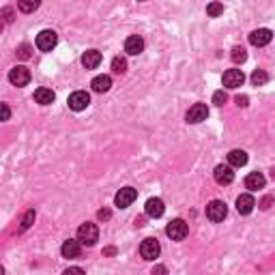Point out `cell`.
<instances>
[{
	"instance_id": "cell-1",
	"label": "cell",
	"mask_w": 275,
	"mask_h": 275,
	"mask_svg": "<svg viewBox=\"0 0 275 275\" xmlns=\"http://www.w3.org/2000/svg\"><path fill=\"white\" fill-rule=\"evenodd\" d=\"M78 239H80V243H82V245L93 247L97 241H99V228H97L95 224L86 222V224H82L78 228Z\"/></svg>"
},
{
	"instance_id": "cell-2",
	"label": "cell",
	"mask_w": 275,
	"mask_h": 275,
	"mask_svg": "<svg viewBox=\"0 0 275 275\" xmlns=\"http://www.w3.org/2000/svg\"><path fill=\"white\" fill-rule=\"evenodd\" d=\"M166 234H168L172 241H183L190 234V226L183 222V219H172L168 224V228H166Z\"/></svg>"
},
{
	"instance_id": "cell-3",
	"label": "cell",
	"mask_w": 275,
	"mask_h": 275,
	"mask_svg": "<svg viewBox=\"0 0 275 275\" xmlns=\"http://www.w3.org/2000/svg\"><path fill=\"white\" fill-rule=\"evenodd\" d=\"M56 43H58V35L54 30H41L37 35V47L41 52H52L56 47Z\"/></svg>"
},
{
	"instance_id": "cell-4",
	"label": "cell",
	"mask_w": 275,
	"mask_h": 275,
	"mask_svg": "<svg viewBox=\"0 0 275 275\" xmlns=\"http://www.w3.org/2000/svg\"><path fill=\"white\" fill-rule=\"evenodd\" d=\"M9 82L13 86H18V88H21V86H26L30 82V71L28 67H24V64H18V67H13L9 71Z\"/></svg>"
},
{
	"instance_id": "cell-5",
	"label": "cell",
	"mask_w": 275,
	"mask_h": 275,
	"mask_svg": "<svg viewBox=\"0 0 275 275\" xmlns=\"http://www.w3.org/2000/svg\"><path fill=\"white\" fill-rule=\"evenodd\" d=\"M69 107H71L73 112H82V110H86L88 107V104H90V95L86 93V90H75V93H71L69 95Z\"/></svg>"
},
{
	"instance_id": "cell-6",
	"label": "cell",
	"mask_w": 275,
	"mask_h": 275,
	"mask_svg": "<svg viewBox=\"0 0 275 275\" xmlns=\"http://www.w3.org/2000/svg\"><path fill=\"white\" fill-rule=\"evenodd\" d=\"M226 215H228V207H226V202L213 200V202L207 204V217L211 219V222H224Z\"/></svg>"
},
{
	"instance_id": "cell-7",
	"label": "cell",
	"mask_w": 275,
	"mask_h": 275,
	"mask_svg": "<svg viewBox=\"0 0 275 275\" xmlns=\"http://www.w3.org/2000/svg\"><path fill=\"white\" fill-rule=\"evenodd\" d=\"M161 247H159V241L157 239H144L142 245H140V254H142L144 260H155L159 256Z\"/></svg>"
},
{
	"instance_id": "cell-8",
	"label": "cell",
	"mask_w": 275,
	"mask_h": 275,
	"mask_svg": "<svg viewBox=\"0 0 275 275\" xmlns=\"http://www.w3.org/2000/svg\"><path fill=\"white\" fill-rule=\"evenodd\" d=\"M222 82L226 88H239V86H243V82H245V75L241 69H228V71L224 73Z\"/></svg>"
},
{
	"instance_id": "cell-9",
	"label": "cell",
	"mask_w": 275,
	"mask_h": 275,
	"mask_svg": "<svg viewBox=\"0 0 275 275\" xmlns=\"http://www.w3.org/2000/svg\"><path fill=\"white\" fill-rule=\"evenodd\" d=\"M207 116H209V107H207V104H193V106L190 107V112H187V123L196 125V123L207 121Z\"/></svg>"
},
{
	"instance_id": "cell-10",
	"label": "cell",
	"mask_w": 275,
	"mask_h": 275,
	"mask_svg": "<svg viewBox=\"0 0 275 275\" xmlns=\"http://www.w3.org/2000/svg\"><path fill=\"white\" fill-rule=\"evenodd\" d=\"M138 198V191L133 190V187H123L121 191L116 193V198H114V204L118 209H127L129 204H131L133 200Z\"/></svg>"
},
{
	"instance_id": "cell-11",
	"label": "cell",
	"mask_w": 275,
	"mask_h": 275,
	"mask_svg": "<svg viewBox=\"0 0 275 275\" xmlns=\"http://www.w3.org/2000/svg\"><path fill=\"white\" fill-rule=\"evenodd\" d=\"M213 176H215V181H217V185H230V183L234 181V172H233V166H224V164H219L217 168H215L213 172Z\"/></svg>"
},
{
	"instance_id": "cell-12",
	"label": "cell",
	"mask_w": 275,
	"mask_h": 275,
	"mask_svg": "<svg viewBox=\"0 0 275 275\" xmlns=\"http://www.w3.org/2000/svg\"><path fill=\"white\" fill-rule=\"evenodd\" d=\"M271 39H273V32L269 28H258V30H254L250 35V43L254 47H265V45L271 43Z\"/></svg>"
},
{
	"instance_id": "cell-13",
	"label": "cell",
	"mask_w": 275,
	"mask_h": 275,
	"mask_svg": "<svg viewBox=\"0 0 275 275\" xmlns=\"http://www.w3.org/2000/svg\"><path fill=\"white\" fill-rule=\"evenodd\" d=\"M144 211H147V215H148V217H153V219L161 217L164 211H166L164 200H161V198H148L147 204H144Z\"/></svg>"
},
{
	"instance_id": "cell-14",
	"label": "cell",
	"mask_w": 275,
	"mask_h": 275,
	"mask_svg": "<svg viewBox=\"0 0 275 275\" xmlns=\"http://www.w3.org/2000/svg\"><path fill=\"white\" fill-rule=\"evenodd\" d=\"M125 52L129 56H138V54L144 52V39L140 35H131L125 39Z\"/></svg>"
},
{
	"instance_id": "cell-15",
	"label": "cell",
	"mask_w": 275,
	"mask_h": 275,
	"mask_svg": "<svg viewBox=\"0 0 275 275\" xmlns=\"http://www.w3.org/2000/svg\"><path fill=\"white\" fill-rule=\"evenodd\" d=\"M80 252H82V243H80V239L78 241H75V239H67L63 243V247H61L63 258H78Z\"/></svg>"
},
{
	"instance_id": "cell-16",
	"label": "cell",
	"mask_w": 275,
	"mask_h": 275,
	"mask_svg": "<svg viewBox=\"0 0 275 275\" xmlns=\"http://www.w3.org/2000/svg\"><path fill=\"white\" fill-rule=\"evenodd\" d=\"M256 207V200L252 193H243V196L236 198V211H239L241 215H250L252 211H254Z\"/></svg>"
},
{
	"instance_id": "cell-17",
	"label": "cell",
	"mask_w": 275,
	"mask_h": 275,
	"mask_svg": "<svg viewBox=\"0 0 275 275\" xmlns=\"http://www.w3.org/2000/svg\"><path fill=\"white\" fill-rule=\"evenodd\" d=\"M265 183H267V179L260 174V172H250V174L245 176V187H247L250 191L262 190V187H265Z\"/></svg>"
},
{
	"instance_id": "cell-18",
	"label": "cell",
	"mask_w": 275,
	"mask_h": 275,
	"mask_svg": "<svg viewBox=\"0 0 275 275\" xmlns=\"http://www.w3.org/2000/svg\"><path fill=\"white\" fill-rule=\"evenodd\" d=\"M54 99H56V95H54L52 88H45V86H41V88L35 90V101L41 106H50L54 104Z\"/></svg>"
},
{
	"instance_id": "cell-19",
	"label": "cell",
	"mask_w": 275,
	"mask_h": 275,
	"mask_svg": "<svg viewBox=\"0 0 275 275\" xmlns=\"http://www.w3.org/2000/svg\"><path fill=\"white\" fill-rule=\"evenodd\" d=\"M82 64H84L86 69H97V67L101 64V52H99V50H88V52H84Z\"/></svg>"
},
{
	"instance_id": "cell-20",
	"label": "cell",
	"mask_w": 275,
	"mask_h": 275,
	"mask_svg": "<svg viewBox=\"0 0 275 275\" xmlns=\"http://www.w3.org/2000/svg\"><path fill=\"white\" fill-rule=\"evenodd\" d=\"M90 86H93L95 93H107L112 88V78L110 75H97V78H93Z\"/></svg>"
},
{
	"instance_id": "cell-21",
	"label": "cell",
	"mask_w": 275,
	"mask_h": 275,
	"mask_svg": "<svg viewBox=\"0 0 275 275\" xmlns=\"http://www.w3.org/2000/svg\"><path fill=\"white\" fill-rule=\"evenodd\" d=\"M228 164L233 166V168H241V166H245L247 164V153L245 150H239V148L230 150L228 153Z\"/></svg>"
},
{
	"instance_id": "cell-22",
	"label": "cell",
	"mask_w": 275,
	"mask_h": 275,
	"mask_svg": "<svg viewBox=\"0 0 275 275\" xmlns=\"http://www.w3.org/2000/svg\"><path fill=\"white\" fill-rule=\"evenodd\" d=\"M41 0H18V9L21 13H35L37 9H39Z\"/></svg>"
},
{
	"instance_id": "cell-23",
	"label": "cell",
	"mask_w": 275,
	"mask_h": 275,
	"mask_svg": "<svg viewBox=\"0 0 275 275\" xmlns=\"http://www.w3.org/2000/svg\"><path fill=\"white\" fill-rule=\"evenodd\" d=\"M269 82V73L265 69H256L254 73H252V84L254 86H265Z\"/></svg>"
},
{
	"instance_id": "cell-24",
	"label": "cell",
	"mask_w": 275,
	"mask_h": 275,
	"mask_svg": "<svg viewBox=\"0 0 275 275\" xmlns=\"http://www.w3.org/2000/svg\"><path fill=\"white\" fill-rule=\"evenodd\" d=\"M222 13H224V4L222 2H217V0H215V2L207 4V15H209V18H219Z\"/></svg>"
},
{
	"instance_id": "cell-25",
	"label": "cell",
	"mask_w": 275,
	"mask_h": 275,
	"mask_svg": "<svg viewBox=\"0 0 275 275\" xmlns=\"http://www.w3.org/2000/svg\"><path fill=\"white\" fill-rule=\"evenodd\" d=\"M230 58H233V63H236V64H241V63H245L247 61V52L243 50V47H233V54H230Z\"/></svg>"
},
{
	"instance_id": "cell-26",
	"label": "cell",
	"mask_w": 275,
	"mask_h": 275,
	"mask_svg": "<svg viewBox=\"0 0 275 275\" xmlns=\"http://www.w3.org/2000/svg\"><path fill=\"white\" fill-rule=\"evenodd\" d=\"M112 71L114 73H125L127 71V61L123 56H116L114 61H112Z\"/></svg>"
},
{
	"instance_id": "cell-27",
	"label": "cell",
	"mask_w": 275,
	"mask_h": 275,
	"mask_svg": "<svg viewBox=\"0 0 275 275\" xmlns=\"http://www.w3.org/2000/svg\"><path fill=\"white\" fill-rule=\"evenodd\" d=\"M18 56L21 58V61H28V58L32 56V47L28 45V43H21V45L18 47Z\"/></svg>"
},
{
	"instance_id": "cell-28",
	"label": "cell",
	"mask_w": 275,
	"mask_h": 275,
	"mask_svg": "<svg viewBox=\"0 0 275 275\" xmlns=\"http://www.w3.org/2000/svg\"><path fill=\"white\" fill-rule=\"evenodd\" d=\"M32 222H35V211H26V215H24V219H21V230H28L30 226H32Z\"/></svg>"
},
{
	"instance_id": "cell-29",
	"label": "cell",
	"mask_w": 275,
	"mask_h": 275,
	"mask_svg": "<svg viewBox=\"0 0 275 275\" xmlns=\"http://www.w3.org/2000/svg\"><path fill=\"white\" fill-rule=\"evenodd\" d=\"M226 101H228V95H226L224 90H217V93H213V104H215V106H224Z\"/></svg>"
},
{
	"instance_id": "cell-30",
	"label": "cell",
	"mask_w": 275,
	"mask_h": 275,
	"mask_svg": "<svg viewBox=\"0 0 275 275\" xmlns=\"http://www.w3.org/2000/svg\"><path fill=\"white\" fill-rule=\"evenodd\" d=\"M2 15H4V21H7V24H9V21H13V11H11V7H4Z\"/></svg>"
},
{
	"instance_id": "cell-31",
	"label": "cell",
	"mask_w": 275,
	"mask_h": 275,
	"mask_svg": "<svg viewBox=\"0 0 275 275\" xmlns=\"http://www.w3.org/2000/svg\"><path fill=\"white\" fill-rule=\"evenodd\" d=\"M271 202H273V198H271V196H265V198L260 200V204H258V207H260V209H269V207H271Z\"/></svg>"
},
{
	"instance_id": "cell-32",
	"label": "cell",
	"mask_w": 275,
	"mask_h": 275,
	"mask_svg": "<svg viewBox=\"0 0 275 275\" xmlns=\"http://www.w3.org/2000/svg\"><path fill=\"white\" fill-rule=\"evenodd\" d=\"M247 101H250V99H247L245 95H239V97H236V106H239V107H247V106H250Z\"/></svg>"
},
{
	"instance_id": "cell-33",
	"label": "cell",
	"mask_w": 275,
	"mask_h": 275,
	"mask_svg": "<svg viewBox=\"0 0 275 275\" xmlns=\"http://www.w3.org/2000/svg\"><path fill=\"white\" fill-rule=\"evenodd\" d=\"M9 116H11L9 106H7V104H2V121H9Z\"/></svg>"
},
{
	"instance_id": "cell-34",
	"label": "cell",
	"mask_w": 275,
	"mask_h": 275,
	"mask_svg": "<svg viewBox=\"0 0 275 275\" xmlns=\"http://www.w3.org/2000/svg\"><path fill=\"white\" fill-rule=\"evenodd\" d=\"M110 217H112V213L107 211V209H101L99 211V219H110Z\"/></svg>"
},
{
	"instance_id": "cell-35",
	"label": "cell",
	"mask_w": 275,
	"mask_h": 275,
	"mask_svg": "<svg viewBox=\"0 0 275 275\" xmlns=\"http://www.w3.org/2000/svg\"><path fill=\"white\" fill-rule=\"evenodd\" d=\"M104 254H107V256H112V254H116V250H114V247H107V250H104Z\"/></svg>"
},
{
	"instance_id": "cell-36",
	"label": "cell",
	"mask_w": 275,
	"mask_h": 275,
	"mask_svg": "<svg viewBox=\"0 0 275 275\" xmlns=\"http://www.w3.org/2000/svg\"><path fill=\"white\" fill-rule=\"evenodd\" d=\"M155 273H166V267H155Z\"/></svg>"
},
{
	"instance_id": "cell-37",
	"label": "cell",
	"mask_w": 275,
	"mask_h": 275,
	"mask_svg": "<svg viewBox=\"0 0 275 275\" xmlns=\"http://www.w3.org/2000/svg\"><path fill=\"white\" fill-rule=\"evenodd\" d=\"M140 2H144V0H140Z\"/></svg>"
}]
</instances>
